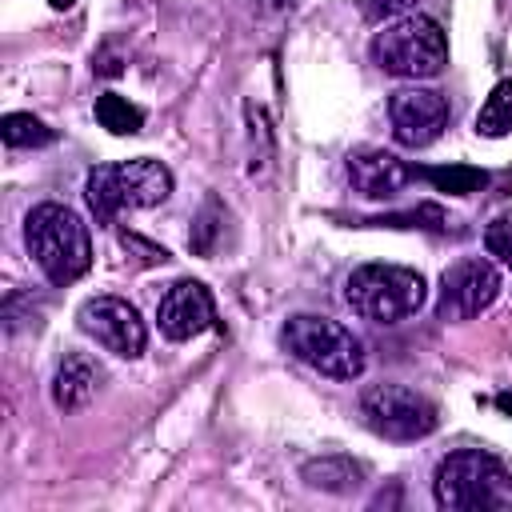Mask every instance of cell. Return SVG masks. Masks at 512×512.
<instances>
[{"label":"cell","instance_id":"19","mask_svg":"<svg viewBox=\"0 0 512 512\" xmlns=\"http://www.w3.org/2000/svg\"><path fill=\"white\" fill-rule=\"evenodd\" d=\"M372 224H388V228H432V232H444L448 216L436 208V204H420V208H408V212H396V216H380Z\"/></svg>","mask_w":512,"mask_h":512},{"label":"cell","instance_id":"17","mask_svg":"<svg viewBox=\"0 0 512 512\" xmlns=\"http://www.w3.org/2000/svg\"><path fill=\"white\" fill-rule=\"evenodd\" d=\"M0 136H4L8 148H40V144L56 140V132L44 120H36L32 112H8L0 120Z\"/></svg>","mask_w":512,"mask_h":512},{"label":"cell","instance_id":"4","mask_svg":"<svg viewBox=\"0 0 512 512\" xmlns=\"http://www.w3.org/2000/svg\"><path fill=\"white\" fill-rule=\"evenodd\" d=\"M280 344L288 356L332 380H356L368 364L360 336L332 316H312V312L288 316V324L280 328Z\"/></svg>","mask_w":512,"mask_h":512},{"label":"cell","instance_id":"16","mask_svg":"<svg viewBox=\"0 0 512 512\" xmlns=\"http://www.w3.org/2000/svg\"><path fill=\"white\" fill-rule=\"evenodd\" d=\"M96 120L112 136H132V132L144 128V112L136 104H128L124 96H116V92H100L96 96Z\"/></svg>","mask_w":512,"mask_h":512},{"label":"cell","instance_id":"15","mask_svg":"<svg viewBox=\"0 0 512 512\" xmlns=\"http://www.w3.org/2000/svg\"><path fill=\"white\" fill-rule=\"evenodd\" d=\"M476 132L488 136V140H500V136H512V80H500L488 100L480 104L476 112Z\"/></svg>","mask_w":512,"mask_h":512},{"label":"cell","instance_id":"1","mask_svg":"<svg viewBox=\"0 0 512 512\" xmlns=\"http://www.w3.org/2000/svg\"><path fill=\"white\" fill-rule=\"evenodd\" d=\"M432 496L448 512H508L512 472L484 448H460L436 464Z\"/></svg>","mask_w":512,"mask_h":512},{"label":"cell","instance_id":"22","mask_svg":"<svg viewBox=\"0 0 512 512\" xmlns=\"http://www.w3.org/2000/svg\"><path fill=\"white\" fill-rule=\"evenodd\" d=\"M52 8H68V4H76V0H48Z\"/></svg>","mask_w":512,"mask_h":512},{"label":"cell","instance_id":"9","mask_svg":"<svg viewBox=\"0 0 512 512\" xmlns=\"http://www.w3.org/2000/svg\"><path fill=\"white\" fill-rule=\"evenodd\" d=\"M76 324L104 352L124 356V360H136L144 352V344H148V328H144L140 312L128 300H120V296H92V300H84L80 312H76Z\"/></svg>","mask_w":512,"mask_h":512},{"label":"cell","instance_id":"20","mask_svg":"<svg viewBox=\"0 0 512 512\" xmlns=\"http://www.w3.org/2000/svg\"><path fill=\"white\" fill-rule=\"evenodd\" d=\"M484 248H488L500 264L512 268V220H496V224H488V232H484Z\"/></svg>","mask_w":512,"mask_h":512},{"label":"cell","instance_id":"10","mask_svg":"<svg viewBox=\"0 0 512 512\" xmlns=\"http://www.w3.org/2000/svg\"><path fill=\"white\" fill-rule=\"evenodd\" d=\"M388 120L404 148H428L448 128V100L436 88H400L388 100Z\"/></svg>","mask_w":512,"mask_h":512},{"label":"cell","instance_id":"13","mask_svg":"<svg viewBox=\"0 0 512 512\" xmlns=\"http://www.w3.org/2000/svg\"><path fill=\"white\" fill-rule=\"evenodd\" d=\"M100 380H104V372H100V364H96L92 356L68 352V356L60 360L56 376H52V400H56V408H64V412L84 408V404L96 396Z\"/></svg>","mask_w":512,"mask_h":512},{"label":"cell","instance_id":"11","mask_svg":"<svg viewBox=\"0 0 512 512\" xmlns=\"http://www.w3.org/2000/svg\"><path fill=\"white\" fill-rule=\"evenodd\" d=\"M212 320H216V304L200 280H176L156 304V324L168 340H192L208 332Z\"/></svg>","mask_w":512,"mask_h":512},{"label":"cell","instance_id":"18","mask_svg":"<svg viewBox=\"0 0 512 512\" xmlns=\"http://www.w3.org/2000/svg\"><path fill=\"white\" fill-rule=\"evenodd\" d=\"M412 172L428 184H436V192H448V196H472L480 184H484V172L480 168H464V164H448V168H416Z\"/></svg>","mask_w":512,"mask_h":512},{"label":"cell","instance_id":"7","mask_svg":"<svg viewBox=\"0 0 512 512\" xmlns=\"http://www.w3.org/2000/svg\"><path fill=\"white\" fill-rule=\"evenodd\" d=\"M360 412H364L368 428L388 436V440H424L440 424L436 404L428 396H420L416 388H408V384H372V388H364Z\"/></svg>","mask_w":512,"mask_h":512},{"label":"cell","instance_id":"21","mask_svg":"<svg viewBox=\"0 0 512 512\" xmlns=\"http://www.w3.org/2000/svg\"><path fill=\"white\" fill-rule=\"evenodd\" d=\"M408 8H416V0H360V16L372 24H380L388 16H404Z\"/></svg>","mask_w":512,"mask_h":512},{"label":"cell","instance_id":"6","mask_svg":"<svg viewBox=\"0 0 512 512\" xmlns=\"http://www.w3.org/2000/svg\"><path fill=\"white\" fill-rule=\"evenodd\" d=\"M344 300L356 316L372 324H400L424 308L428 284L420 272L400 264H360L344 280Z\"/></svg>","mask_w":512,"mask_h":512},{"label":"cell","instance_id":"5","mask_svg":"<svg viewBox=\"0 0 512 512\" xmlns=\"http://www.w3.org/2000/svg\"><path fill=\"white\" fill-rule=\"evenodd\" d=\"M368 52L384 76H400V80H428V76H440L448 64V40L440 24L420 12L384 24L372 36Z\"/></svg>","mask_w":512,"mask_h":512},{"label":"cell","instance_id":"14","mask_svg":"<svg viewBox=\"0 0 512 512\" xmlns=\"http://www.w3.org/2000/svg\"><path fill=\"white\" fill-rule=\"evenodd\" d=\"M300 476H304L308 488H320V492H352V488H360V480H364L360 464H352V460H344V456L308 460V464L300 468Z\"/></svg>","mask_w":512,"mask_h":512},{"label":"cell","instance_id":"12","mask_svg":"<svg viewBox=\"0 0 512 512\" xmlns=\"http://www.w3.org/2000/svg\"><path fill=\"white\" fill-rule=\"evenodd\" d=\"M344 176L352 184V192L368 196V200H388L396 196L408 180H416L412 164H404L400 156L384 152V148H356L344 160Z\"/></svg>","mask_w":512,"mask_h":512},{"label":"cell","instance_id":"3","mask_svg":"<svg viewBox=\"0 0 512 512\" xmlns=\"http://www.w3.org/2000/svg\"><path fill=\"white\" fill-rule=\"evenodd\" d=\"M168 196H172V172L148 156L100 164L84 180V200L100 224H112L124 208H156Z\"/></svg>","mask_w":512,"mask_h":512},{"label":"cell","instance_id":"8","mask_svg":"<svg viewBox=\"0 0 512 512\" xmlns=\"http://www.w3.org/2000/svg\"><path fill=\"white\" fill-rule=\"evenodd\" d=\"M496 296H500V268L484 256H468V260H456L452 268H444L436 316L440 320H472L484 308H492Z\"/></svg>","mask_w":512,"mask_h":512},{"label":"cell","instance_id":"2","mask_svg":"<svg viewBox=\"0 0 512 512\" xmlns=\"http://www.w3.org/2000/svg\"><path fill=\"white\" fill-rule=\"evenodd\" d=\"M24 244L36 268L52 284H72L88 272L92 264V240L84 220L68 204H36L24 220Z\"/></svg>","mask_w":512,"mask_h":512}]
</instances>
